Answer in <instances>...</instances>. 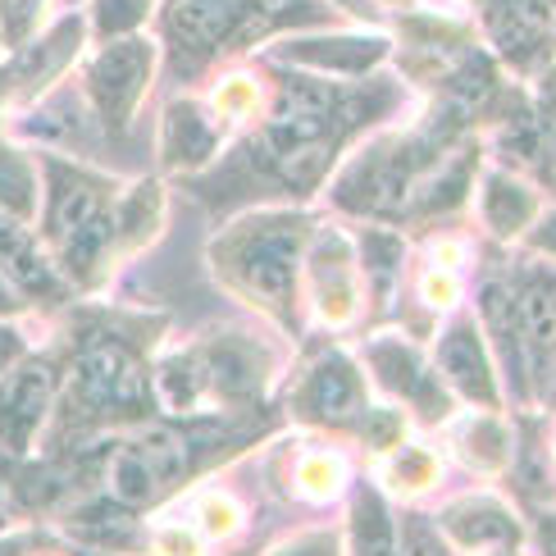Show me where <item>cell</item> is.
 <instances>
[{
    "label": "cell",
    "mask_w": 556,
    "mask_h": 556,
    "mask_svg": "<svg viewBox=\"0 0 556 556\" xmlns=\"http://www.w3.org/2000/svg\"><path fill=\"white\" fill-rule=\"evenodd\" d=\"M219 151V114L205 110L201 101H174L160 124V160L165 169H201Z\"/></svg>",
    "instance_id": "cell-17"
},
{
    "label": "cell",
    "mask_w": 556,
    "mask_h": 556,
    "mask_svg": "<svg viewBox=\"0 0 556 556\" xmlns=\"http://www.w3.org/2000/svg\"><path fill=\"white\" fill-rule=\"evenodd\" d=\"M365 365L392 402H406L420 420H447L452 415V392L443 375L415 352V346L397 333H379L375 342H365Z\"/></svg>",
    "instance_id": "cell-6"
},
{
    "label": "cell",
    "mask_w": 556,
    "mask_h": 556,
    "mask_svg": "<svg viewBox=\"0 0 556 556\" xmlns=\"http://www.w3.org/2000/svg\"><path fill=\"white\" fill-rule=\"evenodd\" d=\"M306 242L311 228L301 215H247L215 238L211 265L233 292H242L278 319H292Z\"/></svg>",
    "instance_id": "cell-2"
},
{
    "label": "cell",
    "mask_w": 556,
    "mask_h": 556,
    "mask_svg": "<svg viewBox=\"0 0 556 556\" xmlns=\"http://www.w3.org/2000/svg\"><path fill=\"white\" fill-rule=\"evenodd\" d=\"M274 556H338V539L333 534H301L296 543L278 547Z\"/></svg>",
    "instance_id": "cell-35"
},
{
    "label": "cell",
    "mask_w": 556,
    "mask_h": 556,
    "mask_svg": "<svg viewBox=\"0 0 556 556\" xmlns=\"http://www.w3.org/2000/svg\"><path fill=\"white\" fill-rule=\"evenodd\" d=\"M261 105H265V87L251 74H228L211 97V110L219 114V124H242L251 114H261Z\"/></svg>",
    "instance_id": "cell-29"
},
{
    "label": "cell",
    "mask_w": 556,
    "mask_h": 556,
    "mask_svg": "<svg viewBox=\"0 0 556 556\" xmlns=\"http://www.w3.org/2000/svg\"><path fill=\"white\" fill-rule=\"evenodd\" d=\"M46 5H51V0H0V41L23 46L41 28Z\"/></svg>",
    "instance_id": "cell-30"
},
{
    "label": "cell",
    "mask_w": 556,
    "mask_h": 556,
    "mask_svg": "<svg viewBox=\"0 0 556 556\" xmlns=\"http://www.w3.org/2000/svg\"><path fill=\"white\" fill-rule=\"evenodd\" d=\"M201 375H205V392L224 402H242V397H261L265 392V352L242 333H224L211 338L205 346H197Z\"/></svg>",
    "instance_id": "cell-15"
},
{
    "label": "cell",
    "mask_w": 556,
    "mask_h": 556,
    "mask_svg": "<svg viewBox=\"0 0 556 556\" xmlns=\"http://www.w3.org/2000/svg\"><path fill=\"white\" fill-rule=\"evenodd\" d=\"M238 525H242V511L228 493H211L197 502V534L201 539H228Z\"/></svg>",
    "instance_id": "cell-31"
},
{
    "label": "cell",
    "mask_w": 556,
    "mask_h": 556,
    "mask_svg": "<svg viewBox=\"0 0 556 556\" xmlns=\"http://www.w3.org/2000/svg\"><path fill=\"white\" fill-rule=\"evenodd\" d=\"M151 74H155V41L147 37L101 41V51L87 60L83 91L110 132H124L132 124V114L151 87Z\"/></svg>",
    "instance_id": "cell-5"
},
{
    "label": "cell",
    "mask_w": 556,
    "mask_h": 556,
    "mask_svg": "<svg viewBox=\"0 0 556 556\" xmlns=\"http://www.w3.org/2000/svg\"><path fill=\"white\" fill-rule=\"evenodd\" d=\"M392 51V41L383 33H338V37H292L278 46V60H288L296 68H315V74H333V78H361L369 68H379Z\"/></svg>",
    "instance_id": "cell-13"
},
{
    "label": "cell",
    "mask_w": 556,
    "mask_h": 556,
    "mask_svg": "<svg viewBox=\"0 0 556 556\" xmlns=\"http://www.w3.org/2000/svg\"><path fill=\"white\" fill-rule=\"evenodd\" d=\"M402 265H406V242L388 228H369L361 238V278L375 292V301H383L397 292V278H402Z\"/></svg>",
    "instance_id": "cell-23"
},
{
    "label": "cell",
    "mask_w": 556,
    "mask_h": 556,
    "mask_svg": "<svg viewBox=\"0 0 556 556\" xmlns=\"http://www.w3.org/2000/svg\"><path fill=\"white\" fill-rule=\"evenodd\" d=\"M155 10H160V0H91L87 37H97V41L137 37L142 23H151Z\"/></svg>",
    "instance_id": "cell-26"
},
{
    "label": "cell",
    "mask_w": 556,
    "mask_h": 556,
    "mask_svg": "<svg viewBox=\"0 0 556 556\" xmlns=\"http://www.w3.org/2000/svg\"><path fill=\"white\" fill-rule=\"evenodd\" d=\"M479 315H483V329L493 333L497 342V356L506 365L511 383L525 392V379H529V365H525V338H520V311H516V288L493 278L483 283V296H479Z\"/></svg>",
    "instance_id": "cell-21"
},
{
    "label": "cell",
    "mask_w": 556,
    "mask_h": 556,
    "mask_svg": "<svg viewBox=\"0 0 556 556\" xmlns=\"http://www.w3.org/2000/svg\"><path fill=\"white\" fill-rule=\"evenodd\" d=\"M447 539L460 547H511L520 543V520L511 516V506L493 493L460 497L443 511Z\"/></svg>",
    "instance_id": "cell-19"
},
{
    "label": "cell",
    "mask_w": 556,
    "mask_h": 556,
    "mask_svg": "<svg viewBox=\"0 0 556 556\" xmlns=\"http://www.w3.org/2000/svg\"><path fill=\"white\" fill-rule=\"evenodd\" d=\"M547 169H552V174H556V132H552V137H547Z\"/></svg>",
    "instance_id": "cell-41"
},
{
    "label": "cell",
    "mask_w": 556,
    "mask_h": 556,
    "mask_svg": "<svg viewBox=\"0 0 556 556\" xmlns=\"http://www.w3.org/2000/svg\"><path fill=\"white\" fill-rule=\"evenodd\" d=\"M352 556H397V534H392V516L379 489L356 493L352 511Z\"/></svg>",
    "instance_id": "cell-24"
},
{
    "label": "cell",
    "mask_w": 556,
    "mask_h": 556,
    "mask_svg": "<svg viewBox=\"0 0 556 556\" xmlns=\"http://www.w3.org/2000/svg\"><path fill=\"white\" fill-rule=\"evenodd\" d=\"M151 402V379L119 338L91 342L74 365L64 415L68 420H137Z\"/></svg>",
    "instance_id": "cell-3"
},
{
    "label": "cell",
    "mask_w": 556,
    "mask_h": 556,
    "mask_svg": "<svg viewBox=\"0 0 556 556\" xmlns=\"http://www.w3.org/2000/svg\"><path fill=\"white\" fill-rule=\"evenodd\" d=\"M438 470H443V460H438V452L425 447V443H397L383 460V479L392 483V489H402V493L433 489Z\"/></svg>",
    "instance_id": "cell-28"
},
{
    "label": "cell",
    "mask_w": 556,
    "mask_h": 556,
    "mask_svg": "<svg viewBox=\"0 0 556 556\" xmlns=\"http://www.w3.org/2000/svg\"><path fill=\"white\" fill-rule=\"evenodd\" d=\"M301 269H306V288H311V301L324 324H352L365 306V283H361V256L346 233L338 228H319L306 242V256H301Z\"/></svg>",
    "instance_id": "cell-7"
},
{
    "label": "cell",
    "mask_w": 556,
    "mask_h": 556,
    "mask_svg": "<svg viewBox=\"0 0 556 556\" xmlns=\"http://www.w3.org/2000/svg\"><path fill=\"white\" fill-rule=\"evenodd\" d=\"M64 5H78V0H64Z\"/></svg>",
    "instance_id": "cell-43"
},
{
    "label": "cell",
    "mask_w": 556,
    "mask_h": 556,
    "mask_svg": "<svg viewBox=\"0 0 556 556\" xmlns=\"http://www.w3.org/2000/svg\"><path fill=\"white\" fill-rule=\"evenodd\" d=\"M41 165H46L41 233L51 242V256L60 274H68L74 283H97L114 265V201H119V182L55 155H46Z\"/></svg>",
    "instance_id": "cell-1"
},
{
    "label": "cell",
    "mask_w": 556,
    "mask_h": 556,
    "mask_svg": "<svg viewBox=\"0 0 556 556\" xmlns=\"http://www.w3.org/2000/svg\"><path fill=\"white\" fill-rule=\"evenodd\" d=\"M529 247L556 261V205H552V211H547L539 224H529Z\"/></svg>",
    "instance_id": "cell-36"
},
{
    "label": "cell",
    "mask_w": 556,
    "mask_h": 556,
    "mask_svg": "<svg viewBox=\"0 0 556 556\" xmlns=\"http://www.w3.org/2000/svg\"><path fill=\"white\" fill-rule=\"evenodd\" d=\"M0 274L18 288L23 301H37V306H60L68 296L55 256L41 251L28 219H14L5 211H0Z\"/></svg>",
    "instance_id": "cell-14"
},
{
    "label": "cell",
    "mask_w": 556,
    "mask_h": 556,
    "mask_svg": "<svg viewBox=\"0 0 556 556\" xmlns=\"http://www.w3.org/2000/svg\"><path fill=\"white\" fill-rule=\"evenodd\" d=\"M83 41H87V18H78V14H64L55 28H46L41 37L33 33L23 46H14L10 68H0V91L14 101H37L41 91L78 60Z\"/></svg>",
    "instance_id": "cell-8"
},
{
    "label": "cell",
    "mask_w": 556,
    "mask_h": 556,
    "mask_svg": "<svg viewBox=\"0 0 556 556\" xmlns=\"http://www.w3.org/2000/svg\"><path fill=\"white\" fill-rule=\"evenodd\" d=\"M420 296L429 301L433 311H452L456 306V296H460V283H456V269H429L425 274V283H420Z\"/></svg>",
    "instance_id": "cell-33"
},
{
    "label": "cell",
    "mask_w": 556,
    "mask_h": 556,
    "mask_svg": "<svg viewBox=\"0 0 556 556\" xmlns=\"http://www.w3.org/2000/svg\"><path fill=\"white\" fill-rule=\"evenodd\" d=\"M379 5H388V10H420L425 0H379Z\"/></svg>",
    "instance_id": "cell-40"
},
{
    "label": "cell",
    "mask_w": 556,
    "mask_h": 556,
    "mask_svg": "<svg viewBox=\"0 0 556 556\" xmlns=\"http://www.w3.org/2000/svg\"><path fill=\"white\" fill-rule=\"evenodd\" d=\"M292 483L306 502H329V497L342 493V483H346V460L333 447H311V452H301Z\"/></svg>",
    "instance_id": "cell-27"
},
{
    "label": "cell",
    "mask_w": 556,
    "mask_h": 556,
    "mask_svg": "<svg viewBox=\"0 0 556 556\" xmlns=\"http://www.w3.org/2000/svg\"><path fill=\"white\" fill-rule=\"evenodd\" d=\"M160 219H165V192L155 178H142L128 192H119V201H114V256L142 251L160 233Z\"/></svg>",
    "instance_id": "cell-22"
},
{
    "label": "cell",
    "mask_w": 556,
    "mask_h": 556,
    "mask_svg": "<svg viewBox=\"0 0 556 556\" xmlns=\"http://www.w3.org/2000/svg\"><path fill=\"white\" fill-rule=\"evenodd\" d=\"M402 556H447L443 529H433L425 516H406V529H402Z\"/></svg>",
    "instance_id": "cell-32"
},
{
    "label": "cell",
    "mask_w": 556,
    "mask_h": 556,
    "mask_svg": "<svg viewBox=\"0 0 556 556\" xmlns=\"http://www.w3.org/2000/svg\"><path fill=\"white\" fill-rule=\"evenodd\" d=\"M539 211H543L539 192L529 188L525 178H516L511 169H489L479 178V215L493 238L511 242V238L529 233V224L539 219Z\"/></svg>",
    "instance_id": "cell-18"
},
{
    "label": "cell",
    "mask_w": 556,
    "mask_h": 556,
    "mask_svg": "<svg viewBox=\"0 0 556 556\" xmlns=\"http://www.w3.org/2000/svg\"><path fill=\"white\" fill-rule=\"evenodd\" d=\"M51 406H55V369L41 361H28V365L18 361L0 379V447L28 452Z\"/></svg>",
    "instance_id": "cell-11"
},
{
    "label": "cell",
    "mask_w": 556,
    "mask_h": 556,
    "mask_svg": "<svg viewBox=\"0 0 556 556\" xmlns=\"http://www.w3.org/2000/svg\"><path fill=\"white\" fill-rule=\"evenodd\" d=\"M452 447L479 475H502L516 460V433L493 410H475L452 429Z\"/></svg>",
    "instance_id": "cell-20"
},
{
    "label": "cell",
    "mask_w": 556,
    "mask_h": 556,
    "mask_svg": "<svg viewBox=\"0 0 556 556\" xmlns=\"http://www.w3.org/2000/svg\"><path fill=\"white\" fill-rule=\"evenodd\" d=\"M511 288H516L529 379H534L539 392H552V383H556V269L529 265Z\"/></svg>",
    "instance_id": "cell-10"
},
{
    "label": "cell",
    "mask_w": 556,
    "mask_h": 556,
    "mask_svg": "<svg viewBox=\"0 0 556 556\" xmlns=\"http://www.w3.org/2000/svg\"><path fill=\"white\" fill-rule=\"evenodd\" d=\"M489 41L511 64H529L547 51L556 33V0H489Z\"/></svg>",
    "instance_id": "cell-16"
},
{
    "label": "cell",
    "mask_w": 556,
    "mask_h": 556,
    "mask_svg": "<svg viewBox=\"0 0 556 556\" xmlns=\"http://www.w3.org/2000/svg\"><path fill=\"white\" fill-rule=\"evenodd\" d=\"M438 375H443V383L452 392H460V397L483 406V410H493L502 402L489 342L479 338V324L470 315H460L452 329L438 338Z\"/></svg>",
    "instance_id": "cell-12"
},
{
    "label": "cell",
    "mask_w": 556,
    "mask_h": 556,
    "mask_svg": "<svg viewBox=\"0 0 556 556\" xmlns=\"http://www.w3.org/2000/svg\"><path fill=\"white\" fill-rule=\"evenodd\" d=\"M23 306H28V301H23V296H18V288L10 283V278H5V274H0V319H10V315H18Z\"/></svg>",
    "instance_id": "cell-37"
},
{
    "label": "cell",
    "mask_w": 556,
    "mask_h": 556,
    "mask_svg": "<svg viewBox=\"0 0 556 556\" xmlns=\"http://www.w3.org/2000/svg\"><path fill=\"white\" fill-rule=\"evenodd\" d=\"M0 525H10V489H5V479H0Z\"/></svg>",
    "instance_id": "cell-39"
},
{
    "label": "cell",
    "mask_w": 556,
    "mask_h": 556,
    "mask_svg": "<svg viewBox=\"0 0 556 556\" xmlns=\"http://www.w3.org/2000/svg\"><path fill=\"white\" fill-rule=\"evenodd\" d=\"M539 547H543V556H556V511H547L539 520Z\"/></svg>",
    "instance_id": "cell-38"
},
{
    "label": "cell",
    "mask_w": 556,
    "mask_h": 556,
    "mask_svg": "<svg viewBox=\"0 0 556 556\" xmlns=\"http://www.w3.org/2000/svg\"><path fill=\"white\" fill-rule=\"evenodd\" d=\"M192 470V438L178 429H147L132 443H119L105 460V493L119 506L160 502Z\"/></svg>",
    "instance_id": "cell-4"
},
{
    "label": "cell",
    "mask_w": 556,
    "mask_h": 556,
    "mask_svg": "<svg viewBox=\"0 0 556 556\" xmlns=\"http://www.w3.org/2000/svg\"><path fill=\"white\" fill-rule=\"evenodd\" d=\"M0 211L14 219L37 215V169L18 147L0 142Z\"/></svg>",
    "instance_id": "cell-25"
},
{
    "label": "cell",
    "mask_w": 556,
    "mask_h": 556,
    "mask_svg": "<svg viewBox=\"0 0 556 556\" xmlns=\"http://www.w3.org/2000/svg\"><path fill=\"white\" fill-rule=\"evenodd\" d=\"M552 456H556V447H552Z\"/></svg>",
    "instance_id": "cell-44"
},
{
    "label": "cell",
    "mask_w": 556,
    "mask_h": 556,
    "mask_svg": "<svg viewBox=\"0 0 556 556\" xmlns=\"http://www.w3.org/2000/svg\"><path fill=\"white\" fill-rule=\"evenodd\" d=\"M23 352H28V342H23V329H14V324L0 319V379H5L10 369L23 361Z\"/></svg>",
    "instance_id": "cell-34"
},
{
    "label": "cell",
    "mask_w": 556,
    "mask_h": 556,
    "mask_svg": "<svg viewBox=\"0 0 556 556\" xmlns=\"http://www.w3.org/2000/svg\"><path fill=\"white\" fill-rule=\"evenodd\" d=\"M292 415L306 425L346 429L365 415V379L342 352H324L292 392Z\"/></svg>",
    "instance_id": "cell-9"
},
{
    "label": "cell",
    "mask_w": 556,
    "mask_h": 556,
    "mask_svg": "<svg viewBox=\"0 0 556 556\" xmlns=\"http://www.w3.org/2000/svg\"><path fill=\"white\" fill-rule=\"evenodd\" d=\"M489 556H511V552H489Z\"/></svg>",
    "instance_id": "cell-42"
}]
</instances>
